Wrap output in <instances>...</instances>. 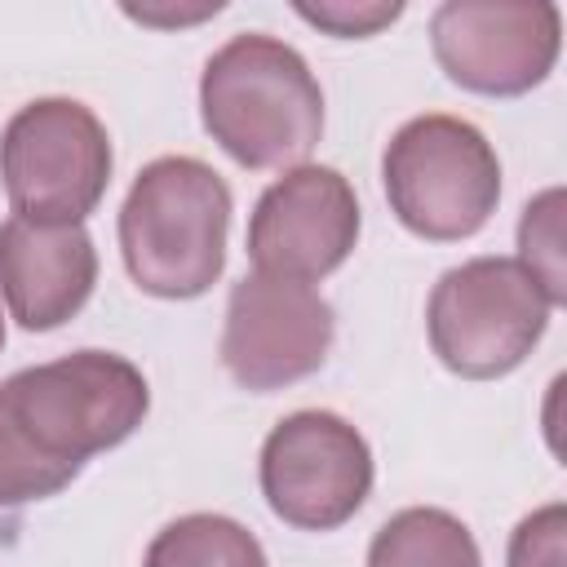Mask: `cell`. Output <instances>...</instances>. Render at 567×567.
I'll return each mask as SVG.
<instances>
[{
  "label": "cell",
  "instance_id": "6da1fadb",
  "mask_svg": "<svg viewBox=\"0 0 567 567\" xmlns=\"http://www.w3.org/2000/svg\"><path fill=\"white\" fill-rule=\"evenodd\" d=\"M151 408L137 363L75 350L0 381V505L62 492L93 452L124 443Z\"/></svg>",
  "mask_w": 567,
  "mask_h": 567
},
{
  "label": "cell",
  "instance_id": "52a82bcc",
  "mask_svg": "<svg viewBox=\"0 0 567 567\" xmlns=\"http://www.w3.org/2000/svg\"><path fill=\"white\" fill-rule=\"evenodd\" d=\"M261 496L301 532H332L372 492V447L337 412L306 408L284 416L261 443Z\"/></svg>",
  "mask_w": 567,
  "mask_h": 567
},
{
  "label": "cell",
  "instance_id": "7c38bea8",
  "mask_svg": "<svg viewBox=\"0 0 567 567\" xmlns=\"http://www.w3.org/2000/svg\"><path fill=\"white\" fill-rule=\"evenodd\" d=\"M368 567H483L470 527L434 505L385 518L368 545Z\"/></svg>",
  "mask_w": 567,
  "mask_h": 567
},
{
  "label": "cell",
  "instance_id": "8992f818",
  "mask_svg": "<svg viewBox=\"0 0 567 567\" xmlns=\"http://www.w3.org/2000/svg\"><path fill=\"white\" fill-rule=\"evenodd\" d=\"M0 177L13 217L80 226L111 182V137L75 97H35L4 124Z\"/></svg>",
  "mask_w": 567,
  "mask_h": 567
},
{
  "label": "cell",
  "instance_id": "9c48e42d",
  "mask_svg": "<svg viewBox=\"0 0 567 567\" xmlns=\"http://www.w3.org/2000/svg\"><path fill=\"white\" fill-rule=\"evenodd\" d=\"M332 332V306L310 284L252 270L226 301L221 368L252 394L284 390L323 368Z\"/></svg>",
  "mask_w": 567,
  "mask_h": 567
},
{
  "label": "cell",
  "instance_id": "3957f363",
  "mask_svg": "<svg viewBox=\"0 0 567 567\" xmlns=\"http://www.w3.org/2000/svg\"><path fill=\"white\" fill-rule=\"evenodd\" d=\"M230 186L195 155L151 159L120 208V252L151 297L186 301L208 292L226 266Z\"/></svg>",
  "mask_w": 567,
  "mask_h": 567
},
{
  "label": "cell",
  "instance_id": "30bf717a",
  "mask_svg": "<svg viewBox=\"0 0 567 567\" xmlns=\"http://www.w3.org/2000/svg\"><path fill=\"white\" fill-rule=\"evenodd\" d=\"M359 239V199L328 164H297L270 182L248 217V257L261 275L315 284L332 275Z\"/></svg>",
  "mask_w": 567,
  "mask_h": 567
},
{
  "label": "cell",
  "instance_id": "ac0fdd59",
  "mask_svg": "<svg viewBox=\"0 0 567 567\" xmlns=\"http://www.w3.org/2000/svg\"><path fill=\"white\" fill-rule=\"evenodd\" d=\"M0 346H4V319H0Z\"/></svg>",
  "mask_w": 567,
  "mask_h": 567
},
{
  "label": "cell",
  "instance_id": "ba28073f",
  "mask_svg": "<svg viewBox=\"0 0 567 567\" xmlns=\"http://www.w3.org/2000/svg\"><path fill=\"white\" fill-rule=\"evenodd\" d=\"M430 44L452 84L487 97L536 89L563 49V13L549 0H443Z\"/></svg>",
  "mask_w": 567,
  "mask_h": 567
},
{
  "label": "cell",
  "instance_id": "2e32d148",
  "mask_svg": "<svg viewBox=\"0 0 567 567\" xmlns=\"http://www.w3.org/2000/svg\"><path fill=\"white\" fill-rule=\"evenodd\" d=\"M297 18H306L310 27L328 31V35H341V40H363V35H377L381 27H390L403 4L399 0H297L292 4Z\"/></svg>",
  "mask_w": 567,
  "mask_h": 567
},
{
  "label": "cell",
  "instance_id": "9a60e30c",
  "mask_svg": "<svg viewBox=\"0 0 567 567\" xmlns=\"http://www.w3.org/2000/svg\"><path fill=\"white\" fill-rule=\"evenodd\" d=\"M563 563H567V505L549 501L514 527L505 567H563Z\"/></svg>",
  "mask_w": 567,
  "mask_h": 567
},
{
  "label": "cell",
  "instance_id": "7a4b0ae2",
  "mask_svg": "<svg viewBox=\"0 0 567 567\" xmlns=\"http://www.w3.org/2000/svg\"><path fill=\"white\" fill-rule=\"evenodd\" d=\"M199 115L244 168H297L323 133V89L310 62L266 35H230L199 75Z\"/></svg>",
  "mask_w": 567,
  "mask_h": 567
},
{
  "label": "cell",
  "instance_id": "4fadbf2b",
  "mask_svg": "<svg viewBox=\"0 0 567 567\" xmlns=\"http://www.w3.org/2000/svg\"><path fill=\"white\" fill-rule=\"evenodd\" d=\"M142 567H266V549L226 514H186L155 532Z\"/></svg>",
  "mask_w": 567,
  "mask_h": 567
},
{
  "label": "cell",
  "instance_id": "5b68a950",
  "mask_svg": "<svg viewBox=\"0 0 567 567\" xmlns=\"http://www.w3.org/2000/svg\"><path fill=\"white\" fill-rule=\"evenodd\" d=\"M549 315L554 301L514 257H470L434 284L425 332L447 372L492 381L536 350Z\"/></svg>",
  "mask_w": 567,
  "mask_h": 567
},
{
  "label": "cell",
  "instance_id": "277c9868",
  "mask_svg": "<svg viewBox=\"0 0 567 567\" xmlns=\"http://www.w3.org/2000/svg\"><path fill=\"white\" fill-rule=\"evenodd\" d=\"M381 182L394 217L434 244L470 239L487 226L501 199V159L483 128L461 115L408 120L381 159Z\"/></svg>",
  "mask_w": 567,
  "mask_h": 567
},
{
  "label": "cell",
  "instance_id": "5bb4252c",
  "mask_svg": "<svg viewBox=\"0 0 567 567\" xmlns=\"http://www.w3.org/2000/svg\"><path fill=\"white\" fill-rule=\"evenodd\" d=\"M554 306H563L567 288H563V190L549 186L540 190L523 217H518V257H514Z\"/></svg>",
  "mask_w": 567,
  "mask_h": 567
},
{
  "label": "cell",
  "instance_id": "8fae6325",
  "mask_svg": "<svg viewBox=\"0 0 567 567\" xmlns=\"http://www.w3.org/2000/svg\"><path fill=\"white\" fill-rule=\"evenodd\" d=\"M97 284V248L84 226H44L27 217L0 221V292L27 332L75 319Z\"/></svg>",
  "mask_w": 567,
  "mask_h": 567
},
{
  "label": "cell",
  "instance_id": "e0dca14e",
  "mask_svg": "<svg viewBox=\"0 0 567 567\" xmlns=\"http://www.w3.org/2000/svg\"><path fill=\"white\" fill-rule=\"evenodd\" d=\"M124 13L128 18H137V22H146V27H190V22H204V18H213V13H221V0H213V4H190V9H173V4H124Z\"/></svg>",
  "mask_w": 567,
  "mask_h": 567
}]
</instances>
